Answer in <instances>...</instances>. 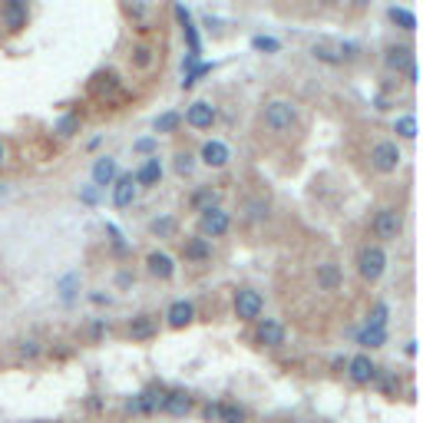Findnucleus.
I'll return each mask as SVG.
<instances>
[{
  "label": "nucleus",
  "instance_id": "1",
  "mask_svg": "<svg viewBox=\"0 0 423 423\" xmlns=\"http://www.w3.org/2000/svg\"><path fill=\"white\" fill-rule=\"evenodd\" d=\"M295 106L285 103V99H271L268 106H265V126H268L271 133H288L291 126H295Z\"/></svg>",
  "mask_w": 423,
  "mask_h": 423
},
{
  "label": "nucleus",
  "instance_id": "2",
  "mask_svg": "<svg viewBox=\"0 0 423 423\" xmlns=\"http://www.w3.org/2000/svg\"><path fill=\"white\" fill-rule=\"evenodd\" d=\"M384 268H387L384 248H377V245L361 248V255H357V271H361V278H364V281H377L380 275H384Z\"/></svg>",
  "mask_w": 423,
  "mask_h": 423
},
{
  "label": "nucleus",
  "instance_id": "3",
  "mask_svg": "<svg viewBox=\"0 0 423 423\" xmlns=\"http://www.w3.org/2000/svg\"><path fill=\"white\" fill-rule=\"evenodd\" d=\"M261 311H265V298H261L255 288L235 291V314H238L241 321H258Z\"/></svg>",
  "mask_w": 423,
  "mask_h": 423
},
{
  "label": "nucleus",
  "instance_id": "4",
  "mask_svg": "<svg viewBox=\"0 0 423 423\" xmlns=\"http://www.w3.org/2000/svg\"><path fill=\"white\" fill-rule=\"evenodd\" d=\"M374 231H377V238H384V241L397 238V235L404 231V219H400V211L380 209V211L374 215Z\"/></svg>",
  "mask_w": 423,
  "mask_h": 423
},
{
  "label": "nucleus",
  "instance_id": "5",
  "mask_svg": "<svg viewBox=\"0 0 423 423\" xmlns=\"http://www.w3.org/2000/svg\"><path fill=\"white\" fill-rule=\"evenodd\" d=\"M370 163H374L377 172H397V165H400V149H397V143H377L374 153H370Z\"/></svg>",
  "mask_w": 423,
  "mask_h": 423
},
{
  "label": "nucleus",
  "instance_id": "6",
  "mask_svg": "<svg viewBox=\"0 0 423 423\" xmlns=\"http://www.w3.org/2000/svg\"><path fill=\"white\" fill-rule=\"evenodd\" d=\"M229 225H231V219H229V211H221V209H205L202 211V219H199V229H202V235H211V238H219V235H225L229 231Z\"/></svg>",
  "mask_w": 423,
  "mask_h": 423
},
{
  "label": "nucleus",
  "instance_id": "7",
  "mask_svg": "<svg viewBox=\"0 0 423 423\" xmlns=\"http://www.w3.org/2000/svg\"><path fill=\"white\" fill-rule=\"evenodd\" d=\"M347 377L354 380V384H370V380H377V367H374V361L367 354H357V357H351L347 361Z\"/></svg>",
  "mask_w": 423,
  "mask_h": 423
},
{
  "label": "nucleus",
  "instance_id": "8",
  "mask_svg": "<svg viewBox=\"0 0 423 423\" xmlns=\"http://www.w3.org/2000/svg\"><path fill=\"white\" fill-rule=\"evenodd\" d=\"M159 410L169 417H185L192 410V397L185 394V390H172V394H165L163 400H159Z\"/></svg>",
  "mask_w": 423,
  "mask_h": 423
},
{
  "label": "nucleus",
  "instance_id": "9",
  "mask_svg": "<svg viewBox=\"0 0 423 423\" xmlns=\"http://www.w3.org/2000/svg\"><path fill=\"white\" fill-rule=\"evenodd\" d=\"M0 20H4L7 30L27 27V4H23V0H7V4L0 7Z\"/></svg>",
  "mask_w": 423,
  "mask_h": 423
},
{
  "label": "nucleus",
  "instance_id": "10",
  "mask_svg": "<svg viewBox=\"0 0 423 423\" xmlns=\"http://www.w3.org/2000/svg\"><path fill=\"white\" fill-rule=\"evenodd\" d=\"M185 123L192 126V129H211V123H215V106L209 103H192L189 109H185Z\"/></svg>",
  "mask_w": 423,
  "mask_h": 423
},
{
  "label": "nucleus",
  "instance_id": "11",
  "mask_svg": "<svg viewBox=\"0 0 423 423\" xmlns=\"http://www.w3.org/2000/svg\"><path fill=\"white\" fill-rule=\"evenodd\" d=\"M133 202H136V179H133V175H116L113 205H116V209H129Z\"/></svg>",
  "mask_w": 423,
  "mask_h": 423
},
{
  "label": "nucleus",
  "instance_id": "12",
  "mask_svg": "<svg viewBox=\"0 0 423 423\" xmlns=\"http://www.w3.org/2000/svg\"><path fill=\"white\" fill-rule=\"evenodd\" d=\"M231 159V153H229V145L225 143H219V139H209V143L202 145V163L205 165H211V169H221V165Z\"/></svg>",
  "mask_w": 423,
  "mask_h": 423
},
{
  "label": "nucleus",
  "instance_id": "13",
  "mask_svg": "<svg viewBox=\"0 0 423 423\" xmlns=\"http://www.w3.org/2000/svg\"><path fill=\"white\" fill-rule=\"evenodd\" d=\"M145 265H149V275H155V278H163V281H169L175 275V265L165 251H149Z\"/></svg>",
  "mask_w": 423,
  "mask_h": 423
},
{
  "label": "nucleus",
  "instance_id": "14",
  "mask_svg": "<svg viewBox=\"0 0 423 423\" xmlns=\"http://www.w3.org/2000/svg\"><path fill=\"white\" fill-rule=\"evenodd\" d=\"M165 317H169V327H185V324H192L195 308L189 301H172L169 311H165Z\"/></svg>",
  "mask_w": 423,
  "mask_h": 423
},
{
  "label": "nucleus",
  "instance_id": "15",
  "mask_svg": "<svg viewBox=\"0 0 423 423\" xmlns=\"http://www.w3.org/2000/svg\"><path fill=\"white\" fill-rule=\"evenodd\" d=\"M258 344H265V347L285 344V327H281L278 321H261L258 324Z\"/></svg>",
  "mask_w": 423,
  "mask_h": 423
},
{
  "label": "nucleus",
  "instance_id": "16",
  "mask_svg": "<svg viewBox=\"0 0 423 423\" xmlns=\"http://www.w3.org/2000/svg\"><path fill=\"white\" fill-rule=\"evenodd\" d=\"M133 179H136V185H155L159 179H163V165H159V159H145Z\"/></svg>",
  "mask_w": 423,
  "mask_h": 423
},
{
  "label": "nucleus",
  "instance_id": "17",
  "mask_svg": "<svg viewBox=\"0 0 423 423\" xmlns=\"http://www.w3.org/2000/svg\"><path fill=\"white\" fill-rule=\"evenodd\" d=\"M93 182H97V185L116 182V159H109V155L97 159V165H93Z\"/></svg>",
  "mask_w": 423,
  "mask_h": 423
},
{
  "label": "nucleus",
  "instance_id": "18",
  "mask_svg": "<svg viewBox=\"0 0 423 423\" xmlns=\"http://www.w3.org/2000/svg\"><path fill=\"white\" fill-rule=\"evenodd\" d=\"M317 285L324 291L341 288V268L337 265H317Z\"/></svg>",
  "mask_w": 423,
  "mask_h": 423
},
{
  "label": "nucleus",
  "instance_id": "19",
  "mask_svg": "<svg viewBox=\"0 0 423 423\" xmlns=\"http://www.w3.org/2000/svg\"><path fill=\"white\" fill-rule=\"evenodd\" d=\"M182 255L189 261H205L211 255V248H209V241H205V238H185Z\"/></svg>",
  "mask_w": 423,
  "mask_h": 423
},
{
  "label": "nucleus",
  "instance_id": "20",
  "mask_svg": "<svg viewBox=\"0 0 423 423\" xmlns=\"http://www.w3.org/2000/svg\"><path fill=\"white\" fill-rule=\"evenodd\" d=\"M410 63H414L410 47H390V50H387V67H390V70H407Z\"/></svg>",
  "mask_w": 423,
  "mask_h": 423
},
{
  "label": "nucleus",
  "instance_id": "21",
  "mask_svg": "<svg viewBox=\"0 0 423 423\" xmlns=\"http://www.w3.org/2000/svg\"><path fill=\"white\" fill-rule=\"evenodd\" d=\"M153 331H155L153 317H145V314L133 317V324H129V337L133 341H145V337H153Z\"/></svg>",
  "mask_w": 423,
  "mask_h": 423
},
{
  "label": "nucleus",
  "instance_id": "22",
  "mask_svg": "<svg viewBox=\"0 0 423 423\" xmlns=\"http://www.w3.org/2000/svg\"><path fill=\"white\" fill-rule=\"evenodd\" d=\"M357 344H364V347H384L387 344V331H384V327H364V331L357 334Z\"/></svg>",
  "mask_w": 423,
  "mask_h": 423
},
{
  "label": "nucleus",
  "instance_id": "23",
  "mask_svg": "<svg viewBox=\"0 0 423 423\" xmlns=\"http://www.w3.org/2000/svg\"><path fill=\"white\" fill-rule=\"evenodd\" d=\"M219 420L221 423H245V410L235 404H219Z\"/></svg>",
  "mask_w": 423,
  "mask_h": 423
},
{
  "label": "nucleus",
  "instance_id": "24",
  "mask_svg": "<svg viewBox=\"0 0 423 423\" xmlns=\"http://www.w3.org/2000/svg\"><path fill=\"white\" fill-rule=\"evenodd\" d=\"M387 13H390V20H394V23H400L404 30H417V17L410 13V10H404V7H390Z\"/></svg>",
  "mask_w": 423,
  "mask_h": 423
},
{
  "label": "nucleus",
  "instance_id": "25",
  "mask_svg": "<svg viewBox=\"0 0 423 423\" xmlns=\"http://www.w3.org/2000/svg\"><path fill=\"white\" fill-rule=\"evenodd\" d=\"M179 123H182V116L179 113H163L159 119H155V133H175Z\"/></svg>",
  "mask_w": 423,
  "mask_h": 423
},
{
  "label": "nucleus",
  "instance_id": "26",
  "mask_svg": "<svg viewBox=\"0 0 423 423\" xmlns=\"http://www.w3.org/2000/svg\"><path fill=\"white\" fill-rule=\"evenodd\" d=\"M155 407H159V397H155V394H143L139 400L129 404V410H136V414H149V410H155Z\"/></svg>",
  "mask_w": 423,
  "mask_h": 423
},
{
  "label": "nucleus",
  "instance_id": "27",
  "mask_svg": "<svg viewBox=\"0 0 423 423\" xmlns=\"http://www.w3.org/2000/svg\"><path fill=\"white\" fill-rule=\"evenodd\" d=\"M394 129L404 136V139H417V119H414V116H400Z\"/></svg>",
  "mask_w": 423,
  "mask_h": 423
},
{
  "label": "nucleus",
  "instance_id": "28",
  "mask_svg": "<svg viewBox=\"0 0 423 423\" xmlns=\"http://www.w3.org/2000/svg\"><path fill=\"white\" fill-rule=\"evenodd\" d=\"M205 73H211V63H195L189 73H185V79H182V87L189 89V87H195L199 83V77H205Z\"/></svg>",
  "mask_w": 423,
  "mask_h": 423
},
{
  "label": "nucleus",
  "instance_id": "29",
  "mask_svg": "<svg viewBox=\"0 0 423 423\" xmlns=\"http://www.w3.org/2000/svg\"><path fill=\"white\" fill-rule=\"evenodd\" d=\"M79 129V119L77 116H63V119H60V126H57V133L63 136V139H67V136H73Z\"/></svg>",
  "mask_w": 423,
  "mask_h": 423
},
{
  "label": "nucleus",
  "instance_id": "30",
  "mask_svg": "<svg viewBox=\"0 0 423 423\" xmlns=\"http://www.w3.org/2000/svg\"><path fill=\"white\" fill-rule=\"evenodd\" d=\"M149 229H153L155 235H172V231H175V221H172V219H155Z\"/></svg>",
  "mask_w": 423,
  "mask_h": 423
},
{
  "label": "nucleus",
  "instance_id": "31",
  "mask_svg": "<svg viewBox=\"0 0 423 423\" xmlns=\"http://www.w3.org/2000/svg\"><path fill=\"white\" fill-rule=\"evenodd\" d=\"M175 172H179V175H189V172H192V155H189V153H179V155H175Z\"/></svg>",
  "mask_w": 423,
  "mask_h": 423
},
{
  "label": "nucleus",
  "instance_id": "32",
  "mask_svg": "<svg viewBox=\"0 0 423 423\" xmlns=\"http://www.w3.org/2000/svg\"><path fill=\"white\" fill-rule=\"evenodd\" d=\"M387 324V304H377L374 311H370V324L367 327H384Z\"/></svg>",
  "mask_w": 423,
  "mask_h": 423
},
{
  "label": "nucleus",
  "instance_id": "33",
  "mask_svg": "<svg viewBox=\"0 0 423 423\" xmlns=\"http://www.w3.org/2000/svg\"><path fill=\"white\" fill-rule=\"evenodd\" d=\"M251 47H255V50H268V53H275V50H278L281 43H278V40H271V37H255V40H251Z\"/></svg>",
  "mask_w": 423,
  "mask_h": 423
},
{
  "label": "nucleus",
  "instance_id": "34",
  "mask_svg": "<svg viewBox=\"0 0 423 423\" xmlns=\"http://www.w3.org/2000/svg\"><path fill=\"white\" fill-rule=\"evenodd\" d=\"M314 57L327 60V63H337V60H341V57H337V53H334V50L327 47V43H321V47H314Z\"/></svg>",
  "mask_w": 423,
  "mask_h": 423
},
{
  "label": "nucleus",
  "instance_id": "35",
  "mask_svg": "<svg viewBox=\"0 0 423 423\" xmlns=\"http://www.w3.org/2000/svg\"><path fill=\"white\" fill-rule=\"evenodd\" d=\"M153 145H155V139H139L136 149H139V153H153Z\"/></svg>",
  "mask_w": 423,
  "mask_h": 423
},
{
  "label": "nucleus",
  "instance_id": "36",
  "mask_svg": "<svg viewBox=\"0 0 423 423\" xmlns=\"http://www.w3.org/2000/svg\"><path fill=\"white\" fill-rule=\"evenodd\" d=\"M205 420H219V404H209V407H205Z\"/></svg>",
  "mask_w": 423,
  "mask_h": 423
},
{
  "label": "nucleus",
  "instance_id": "37",
  "mask_svg": "<svg viewBox=\"0 0 423 423\" xmlns=\"http://www.w3.org/2000/svg\"><path fill=\"white\" fill-rule=\"evenodd\" d=\"M83 202H97V189H93V185L83 189Z\"/></svg>",
  "mask_w": 423,
  "mask_h": 423
},
{
  "label": "nucleus",
  "instance_id": "38",
  "mask_svg": "<svg viewBox=\"0 0 423 423\" xmlns=\"http://www.w3.org/2000/svg\"><path fill=\"white\" fill-rule=\"evenodd\" d=\"M407 79H410V83H417V79H420V73H417V67H414V63L407 67Z\"/></svg>",
  "mask_w": 423,
  "mask_h": 423
},
{
  "label": "nucleus",
  "instance_id": "39",
  "mask_svg": "<svg viewBox=\"0 0 423 423\" xmlns=\"http://www.w3.org/2000/svg\"><path fill=\"white\" fill-rule=\"evenodd\" d=\"M4 195H7V189H4V182H0V199H4Z\"/></svg>",
  "mask_w": 423,
  "mask_h": 423
},
{
  "label": "nucleus",
  "instance_id": "40",
  "mask_svg": "<svg viewBox=\"0 0 423 423\" xmlns=\"http://www.w3.org/2000/svg\"><path fill=\"white\" fill-rule=\"evenodd\" d=\"M0 163H4V143H0Z\"/></svg>",
  "mask_w": 423,
  "mask_h": 423
}]
</instances>
